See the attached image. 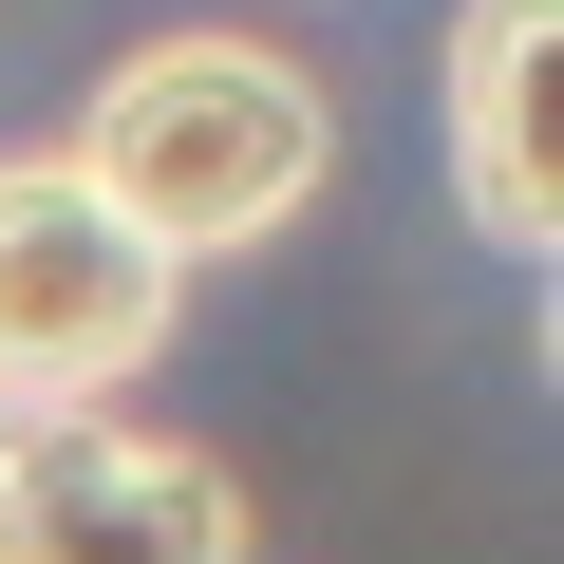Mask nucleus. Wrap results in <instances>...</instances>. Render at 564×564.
<instances>
[{
	"mask_svg": "<svg viewBox=\"0 0 564 564\" xmlns=\"http://www.w3.org/2000/svg\"><path fill=\"white\" fill-rule=\"evenodd\" d=\"M545 76H564V0H470L452 39V170H470V226L489 245H545Z\"/></svg>",
	"mask_w": 564,
	"mask_h": 564,
	"instance_id": "4",
	"label": "nucleus"
},
{
	"mask_svg": "<svg viewBox=\"0 0 564 564\" xmlns=\"http://www.w3.org/2000/svg\"><path fill=\"white\" fill-rule=\"evenodd\" d=\"M0 564H245V489L170 433H20L0 452Z\"/></svg>",
	"mask_w": 564,
	"mask_h": 564,
	"instance_id": "3",
	"label": "nucleus"
},
{
	"mask_svg": "<svg viewBox=\"0 0 564 564\" xmlns=\"http://www.w3.org/2000/svg\"><path fill=\"white\" fill-rule=\"evenodd\" d=\"M321 151H339V113H321V76L302 57H263V39H132L113 76H95V113H76V188L188 282L207 245H263V226H302V188H321Z\"/></svg>",
	"mask_w": 564,
	"mask_h": 564,
	"instance_id": "1",
	"label": "nucleus"
},
{
	"mask_svg": "<svg viewBox=\"0 0 564 564\" xmlns=\"http://www.w3.org/2000/svg\"><path fill=\"white\" fill-rule=\"evenodd\" d=\"M151 358H170V263L76 170H0V433H76Z\"/></svg>",
	"mask_w": 564,
	"mask_h": 564,
	"instance_id": "2",
	"label": "nucleus"
}]
</instances>
